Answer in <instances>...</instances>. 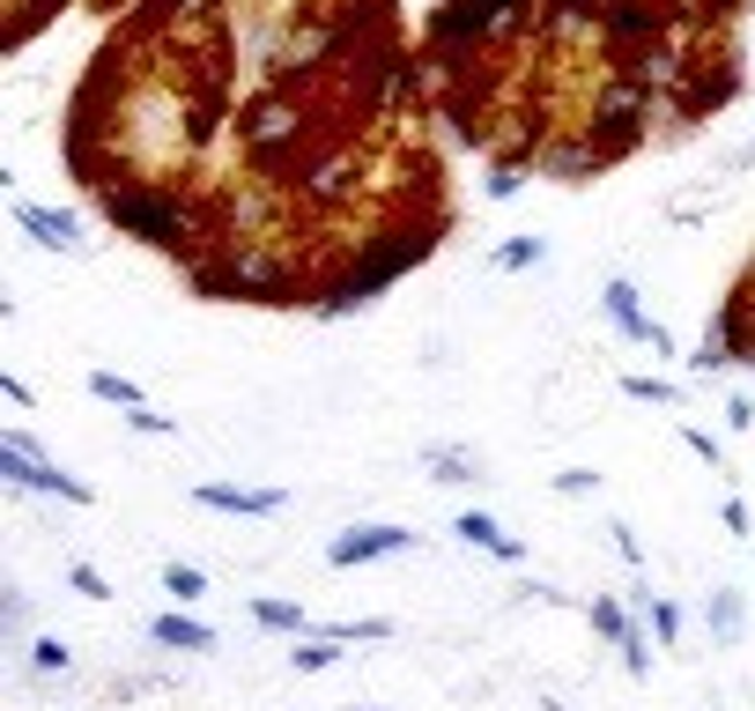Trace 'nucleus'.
Here are the masks:
<instances>
[{"instance_id": "f03ea898", "label": "nucleus", "mask_w": 755, "mask_h": 711, "mask_svg": "<svg viewBox=\"0 0 755 711\" xmlns=\"http://www.w3.org/2000/svg\"><path fill=\"white\" fill-rule=\"evenodd\" d=\"M104 215L119 223L126 238H141V245H185L193 238V215L178 208L170 193H104Z\"/></svg>"}, {"instance_id": "f8f14e48", "label": "nucleus", "mask_w": 755, "mask_h": 711, "mask_svg": "<svg viewBox=\"0 0 755 711\" xmlns=\"http://www.w3.org/2000/svg\"><path fill=\"white\" fill-rule=\"evenodd\" d=\"M334 660H341V637H327V630H319V637H296V652H290L296 674H319V668H334Z\"/></svg>"}, {"instance_id": "dca6fc26", "label": "nucleus", "mask_w": 755, "mask_h": 711, "mask_svg": "<svg viewBox=\"0 0 755 711\" xmlns=\"http://www.w3.org/2000/svg\"><path fill=\"white\" fill-rule=\"evenodd\" d=\"M89 393H97V401H112V408H141V385L119 378V371H89Z\"/></svg>"}, {"instance_id": "aec40b11", "label": "nucleus", "mask_w": 755, "mask_h": 711, "mask_svg": "<svg viewBox=\"0 0 755 711\" xmlns=\"http://www.w3.org/2000/svg\"><path fill=\"white\" fill-rule=\"evenodd\" d=\"M67 586L82 593V600H112V586H104V571H97V563H67Z\"/></svg>"}, {"instance_id": "4468645a", "label": "nucleus", "mask_w": 755, "mask_h": 711, "mask_svg": "<svg viewBox=\"0 0 755 711\" xmlns=\"http://www.w3.org/2000/svg\"><path fill=\"white\" fill-rule=\"evenodd\" d=\"M586 615H592V630H600V637H615V645H623L629 630H637V623H629V608H623V600H607V593H592Z\"/></svg>"}, {"instance_id": "0eeeda50", "label": "nucleus", "mask_w": 755, "mask_h": 711, "mask_svg": "<svg viewBox=\"0 0 755 711\" xmlns=\"http://www.w3.org/2000/svg\"><path fill=\"white\" fill-rule=\"evenodd\" d=\"M466 548H489V556H503V563H526V542H511L489 511H460V526H452Z\"/></svg>"}, {"instance_id": "423d86ee", "label": "nucleus", "mask_w": 755, "mask_h": 711, "mask_svg": "<svg viewBox=\"0 0 755 711\" xmlns=\"http://www.w3.org/2000/svg\"><path fill=\"white\" fill-rule=\"evenodd\" d=\"M15 223L38 238V245L52 252H89V238L75 230V215H60V208H38V201H15Z\"/></svg>"}, {"instance_id": "cd10ccee", "label": "nucleus", "mask_w": 755, "mask_h": 711, "mask_svg": "<svg viewBox=\"0 0 755 711\" xmlns=\"http://www.w3.org/2000/svg\"><path fill=\"white\" fill-rule=\"evenodd\" d=\"M726 430H755V401H748V393H733V401H726Z\"/></svg>"}, {"instance_id": "6e6552de", "label": "nucleus", "mask_w": 755, "mask_h": 711, "mask_svg": "<svg viewBox=\"0 0 755 711\" xmlns=\"http://www.w3.org/2000/svg\"><path fill=\"white\" fill-rule=\"evenodd\" d=\"M149 645H164V652H215V630L170 608V615H156V623H149Z\"/></svg>"}, {"instance_id": "9b49d317", "label": "nucleus", "mask_w": 755, "mask_h": 711, "mask_svg": "<svg viewBox=\"0 0 755 711\" xmlns=\"http://www.w3.org/2000/svg\"><path fill=\"white\" fill-rule=\"evenodd\" d=\"M23 652H30V682H52V674H67V668H75L67 637H30Z\"/></svg>"}, {"instance_id": "39448f33", "label": "nucleus", "mask_w": 755, "mask_h": 711, "mask_svg": "<svg viewBox=\"0 0 755 711\" xmlns=\"http://www.w3.org/2000/svg\"><path fill=\"white\" fill-rule=\"evenodd\" d=\"M193 504H208V511H238V519H274V511H290V490H245V482H201Z\"/></svg>"}, {"instance_id": "f257e3e1", "label": "nucleus", "mask_w": 755, "mask_h": 711, "mask_svg": "<svg viewBox=\"0 0 755 711\" xmlns=\"http://www.w3.org/2000/svg\"><path fill=\"white\" fill-rule=\"evenodd\" d=\"M0 482H8V490H30V497L89 504V482H75L67 467H52L38 453V437H23V430H0Z\"/></svg>"}, {"instance_id": "20e7f679", "label": "nucleus", "mask_w": 755, "mask_h": 711, "mask_svg": "<svg viewBox=\"0 0 755 711\" xmlns=\"http://www.w3.org/2000/svg\"><path fill=\"white\" fill-rule=\"evenodd\" d=\"M607 319H615V334L623 341H637V348H652V356H674V334L660 327V319H644V304H637V290L629 282H607Z\"/></svg>"}, {"instance_id": "a878e982", "label": "nucleus", "mask_w": 755, "mask_h": 711, "mask_svg": "<svg viewBox=\"0 0 755 711\" xmlns=\"http://www.w3.org/2000/svg\"><path fill=\"white\" fill-rule=\"evenodd\" d=\"M0 623L23 637V623H30V600H23V586H8V600H0Z\"/></svg>"}, {"instance_id": "1a4fd4ad", "label": "nucleus", "mask_w": 755, "mask_h": 711, "mask_svg": "<svg viewBox=\"0 0 755 711\" xmlns=\"http://www.w3.org/2000/svg\"><path fill=\"white\" fill-rule=\"evenodd\" d=\"M600 164H607V149H592V141H571V149H548L541 156V170L555 178V186H586Z\"/></svg>"}, {"instance_id": "9d476101", "label": "nucleus", "mask_w": 755, "mask_h": 711, "mask_svg": "<svg viewBox=\"0 0 755 711\" xmlns=\"http://www.w3.org/2000/svg\"><path fill=\"white\" fill-rule=\"evenodd\" d=\"M704 623H712V637H718V645H741V637H748V615H741V593H726V586H718L712 600H704Z\"/></svg>"}, {"instance_id": "ddd939ff", "label": "nucleus", "mask_w": 755, "mask_h": 711, "mask_svg": "<svg viewBox=\"0 0 755 711\" xmlns=\"http://www.w3.org/2000/svg\"><path fill=\"white\" fill-rule=\"evenodd\" d=\"M252 623H259V630H290V637H304V608H296V600H252Z\"/></svg>"}, {"instance_id": "c756f323", "label": "nucleus", "mask_w": 755, "mask_h": 711, "mask_svg": "<svg viewBox=\"0 0 755 711\" xmlns=\"http://www.w3.org/2000/svg\"><path fill=\"white\" fill-rule=\"evenodd\" d=\"M718 519H726V534H741V542H748L755 519H748V504H741V497H726V511H718Z\"/></svg>"}, {"instance_id": "bb28decb", "label": "nucleus", "mask_w": 755, "mask_h": 711, "mask_svg": "<svg viewBox=\"0 0 755 711\" xmlns=\"http://www.w3.org/2000/svg\"><path fill=\"white\" fill-rule=\"evenodd\" d=\"M519 186H526V178H519V164H497V170H489V201H511Z\"/></svg>"}, {"instance_id": "412c9836", "label": "nucleus", "mask_w": 755, "mask_h": 711, "mask_svg": "<svg viewBox=\"0 0 755 711\" xmlns=\"http://www.w3.org/2000/svg\"><path fill=\"white\" fill-rule=\"evenodd\" d=\"M681 445H689V453H696V460H704V467H726V445H718L712 430H696V422L681 430Z\"/></svg>"}, {"instance_id": "b1692460", "label": "nucleus", "mask_w": 755, "mask_h": 711, "mask_svg": "<svg viewBox=\"0 0 755 711\" xmlns=\"http://www.w3.org/2000/svg\"><path fill=\"white\" fill-rule=\"evenodd\" d=\"M555 490H563V497H592V490H600V474H592V467H563V474H555Z\"/></svg>"}, {"instance_id": "c85d7f7f", "label": "nucleus", "mask_w": 755, "mask_h": 711, "mask_svg": "<svg viewBox=\"0 0 755 711\" xmlns=\"http://www.w3.org/2000/svg\"><path fill=\"white\" fill-rule=\"evenodd\" d=\"M607 534H615V556H623V563H644V542H637V534H629L623 519H615V526H607Z\"/></svg>"}, {"instance_id": "f3484780", "label": "nucleus", "mask_w": 755, "mask_h": 711, "mask_svg": "<svg viewBox=\"0 0 755 711\" xmlns=\"http://www.w3.org/2000/svg\"><path fill=\"white\" fill-rule=\"evenodd\" d=\"M474 474H482V467L466 460L460 445H437V453H430V482H474Z\"/></svg>"}, {"instance_id": "2eb2a0df", "label": "nucleus", "mask_w": 755, "mask_h": 711, "mask_svg": "<svg viewBox=\"0 0 755 711\" xmlns=\"http://www.w3.org/2000/svg\"><path fill=\"white\" fill-rule=\"evenodd\" d=\"M623 393H629V401H652V408H681V385H667V378H644V371H629Z\"/></svg>"}, {"instance_id": "4be33fe9", "label": "nucleus", "mask_w": 755, "mask_h": 711, "mask_svg": "<svg viewBox=\"0 0 755 711\" xmlns=\"http://www.w3.org/2000/svg\"><path fill=\"white\" fill-rule=\"evenodd\" d=\"M126 430H141V437H170L178 422H170V416H156V408L141 401V408H126Z\"/></svg>"}, {"instance_id": "7ed1b4c3", "label": "nucleus", "mask_w": 755, "mask_h": 711, "mask_svg": "<svg viewBox=\"0 0 755 711\" xmlns=\"http://www.w3.org/2000/svg\"><path fill=\"white\" fill-rule=\"evenodd\" d=\"M400 548H415L408 526H348V534L327 542V563H334V571H356V563H378V556H400Z\"/></svg>"}, {"instance_id": "6ab92c4d", "label": "nucleus", "mask_w": 755, "mask_h": 711, "mask_svg": "<svg viewBox=\"0 0 755 711\" xmlns=\"http://www.w3.org/2000/svg\"><path fill=\"white\" fill-rule=\"evenodd\" d=\"M541 259H548L541 238H511V245L497 252V267H541Z\"/></svg>"}, {"instance_id": "a211bd4d", "label": "nucleus", "mask_w": 755, "mask_h": 711, "mask_svg": "<svg viewBox=\"0 0 755 711\" xmlns=\"http://www.w3.org/2000/svg\"><path fill=\"white\" fill-rule=\"evenodd\" d=\"M164 593L185 608V600H201V593H208V579H201L193 563H164Z\"/></svg>"}, {"instance_id": "393cba45", "label": "nucleus", "mask_w": 755, "mask_h": 711, "mask_svg": "<svg viewBox=\"0 0 755 711\" xmlns=\"http://www.w3.org/2000/svg\"><path fill=\"white\" fill-rule=\"evenodd\" d=\"M623 668L629 674H652V645H644V630H629V637H623Z\"/></svg>"}, {"instance_id": "7c9ffc66", "label": "nucleus", "mask_w": 755, "mask_h": 711, "mask_svg": "<svg viewBox=\"0 0 755 711\" xmlns=\"http://www.w3.org/2000/svg\"><path fill=\"white\" fill-rule=\"evenodd\" d=\"M341 711H378V704H341Z\"/></svg>"}, {"instance_id": "5701e85b", "label": "nucleus", "mask_w": 755, "mask_h": 711, "mask_svg": "<svg viewBox=\"0 0 755 711\" xmlns=\"http://www.w3.org/2000/svg\"><path fill=\"white\" fill-rule=\"evenodd\" d=\"M327 637H341V645H356V637H393V623H385V615H363V623H334Z\"/></svg>"}]
</instances>
